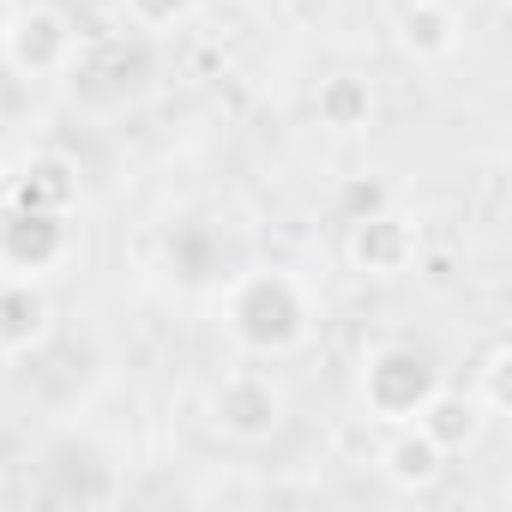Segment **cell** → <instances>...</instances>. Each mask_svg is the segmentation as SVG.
<instances>
[{
	"mask_svg": "<svg viewBox=\"0 0 512 512\" xmlns=\"http://www.w3.org/2000/svg\"><path fill=\"white\" fill-rule=\"evenodd\" d=\"M223 332L241 356H296L314 338V296L290 272H241L223 296Z\"/></svg>",
	"mask_w": 512,
	"mask_h": 512,
	"instance_id": "1",
	"label": "cell"
},
{
	"mask_svg": "<svg viewBox=\"0 0 512 512\" xmlns=\"http://www.w3.org/2000/svg\"><path fill=\"white\" fill-rule=\"evenodd\" d=\"M434 392H440V368L416 344H380V350H368V362H362V404H368L374 422H392V428L416 422Z\"/></svg>",
	"mask_w": 512,
	"mask_h": 512,
	"instance_id": "2",
	"label": "cell"
},
{
	"mask_svg": "<svg viewBox=\"0 0 512 512\" xmlns=\"http://www.w3.org/2000/svg\"><path fill=\"white\" fill-rule=\"evenodd\" d=\"M211 422L241 446H260L284 428V386L266 368H235L211 392Z\"/></svg>",
	"mask_w": 512,
	"mask_h": 512,
	"instance_id": "3",
	"label": "cell"
},
{
	"mask_svg": "<svg viewBox=\"0 0 512 512\" xmlns=\"http://www.w3.org/2000/svg\"><path fill=\"white\" fill-rule=\"evenodd\" d=\"M73 253V223L67 211H25V205H7L0 211V272L13 278H43L55 272Z\"/></svg>",
	"mask_w": 512,
	"mask_h": 512,
	"instance_id": "4",
	"label": "cell"
},
{
	"mask_svg": "<svg viewBox=\"0 0 512 512\" xmlns=\"http://www.w3.org/2000/svg\"><path fill=\"white\" fill-rule=\"evenodd\" d=\"M422 253V229L416 217H404L398 205H380V211H362L350 217V235H344V260L362 272V278H404Z\"/></svg>",
	"mask_w": 512,
	"mask_h": 512,
	"instance_id": "5",
	"label": "cell"
},
{
	"mask_svg": "<svg viewBox=\"0 0 512 512\" xmlns=\"http://www.w3.org/2000/svg\"><path fill=\"white\" fill-rule=\"evenodd\" d=\"M0 49H7V67L25 73V79H55L73 67V19L61 7H25L7 19V37H0Z\"/></svg>",
	"mask_w": 512,
	"mask_h": 512,
	"instance_id": "6",
	"label": "cell"
},
{
	"mask_svg": "<svg viewBox=\"0 0 512 512\" xmlns=\"http://www.w3.org/2000/svg\"><path fill=\"white\" fill-rule=\"evenodd\" d=\"M392 37H398V49H404L410 61L434 67V61H452V55H458L464 19L446 7V0H410V7L398 13V25H392Z\"/></svg>",
	"mask_w": 512,
	"mask_h": 512,
	"instance_id": "7",
	"label": "cell"
},
{
	"mask_svg": "<svg viewBox=\"0 0 512 512\" xmlns=\"http://www.w3.org/2000/svg\"><path fill=\"white\" fill-rule=\"evenodd\" d=\"M380 470H386V482H392V488L422 494V488H434V482H440L446 452H440L416 422H398V434H392V440H386V452H380Z\"/></svg>",
	"mask_w": 512,
	"mask_h": 512,
	"instance_id": "8",
	"label": "cell"
},
{
	"mask_svg": "<svg viewBox=\"0 0 512 512\" xmlns=\"http://www.w3.org/2000/svg\"><path fill=\"white\" fill-rule=\"evenodd\" d=\"M374 109H380V97L362 73H332L314 91V121L326 133H362V127H374Z\"/></svg>",
	"mask_w": 512,
	"mask_h": 512,
	"instance_id": "9",
	"label": "cell"
},
{
	"mask_svg": "<svg viewBox=\"0 0 512 512\" xmlns=\"http://www.w3.org/2000/svg\"><path fill=\"white\" fill-rule=\"evenodd\" d=\"M7 205H25V211H67L79 205V175L67 157H37L13 187H7Z\"/></svg>",
	"mask_w": 512,
	"mask_h": 512,
	"instance_id": "10",
	"label": "cell"
},
{
	"mask_svg": "<svg viewBox=\"0 0 512 512\" xmlns=\"http://www.w3.org/2000/svg\"><path fill=\"white\" fill-rule=\"evenodd\" d=\"M416 428H422L446 458H452V452H464V446L476 440V428H482V404H476L470 392H446V386H440V392L422 404Z\"/></svg>",
	"mask_w": 512,
	"mask_h": 512,
	"instance_id": "11",
	"label": "cell"
},
{
	"mask_svg": "<svg viewBox=\"0 0 512 512\" xmlns=\"http://www.w3.org/2000/svg\"><path fill=\"white\" fill-rule=\"evenodd\" d=\"M49 332V302L31 296V284H7L0 290V350H31Z\"/></svg>",
	"mask_w": 512,
	"mask_h": 512,
	"instance_id": "12",
	"label": "cell"
},
{
	"mask_svg": "<svg viewBox=\"0 0 512 512\" xmlns=\"http://www.w3.org/2000/svg\"><path fill=\"white\" fill-rule=\"evenodd\" d=\"M470 398L482 404V416H506L512 410V350L506 344H494L482 356V374H476V392Z\"/></svg>",
	"mask_w": 512,
	"mask_h": 512,
	"instance_id": "13",
	"label": "cell"
},
{
	"mask_svg": "<svg viewBox=\"0 0 512 512\" xmlns=\"http://www.w3.org/2000/svg\"><path fill=\"white\" fill-rule=\"evenodd\" d=\"M121 7H127V19H133L139 31L163 37V31H181V25L199 13V0H121Z\"/></svg>",
	"mask_w": 512,
	"mask_h": 512,
	"instance_id": "14",
	"label": "cell"
},
{
	"mask_svg": "<svg viewBox=\"0 0 512 512\" xmlns=\"http://www.w3.org/2000/svg\"><path fill=\"white\" fill-rule=\"evenodd\" d=\"M380 205H392L380 181H350V187H344V211H350V217H362V211H380Z\"/></svg>",
	"mask_w": 512,
	"mask_h": 512,
	"instance_id": "15",
	"label": "cell"
},
{
	"mask_svg": "<svg viewBox=\"0 0 512 512\" xmlns=\"http://www.w3.org/2000/svg\"><path fill=\"white\" fill-rule=\"evenodd\" d=\"M0 187H7V163H0Z\"/></svg>",
	"mask_w": 512,
	"mask_h": 512,
	"instance_id": "16",
	"label": "cell"
}]
</instances>
